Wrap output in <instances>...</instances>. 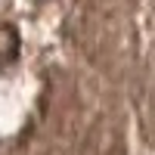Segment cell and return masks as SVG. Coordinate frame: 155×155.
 Instances as JSON below:
<instances>
[{"label":"cell","mask_w":155,"mask_h":155,"mask_svg":"<svg viewBox=\"0 0 155 155\" xmlns=\"http://www.w3.org/2000/svg\"><path fill=\"white\" fill-rule=\"evenodd\" d=\"M19 50H22V41L16 25H0V68L12 65L19 59Z\"/></svg>","instance_id":"1"},{"label":"cell","mask_w":155,"mask_h":155,"mask_svg":"<svg viewBox=\"0 0 155 155\" xmlns=\"http://www.w3.org/2000/svg\"><path fill=\"white\" fill-rule=\"evenodd\" d=\"M41 3H44V0H41Z\"/></svg>","instance_id":"2"}]
</instances>
